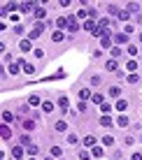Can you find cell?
Instances as JSON below:
<instances>
[{"label":"cell","mask_w":142,"mask_h":160,"mask_svg":"<svg viewBox=\"0 0 142 160\" xmlns=\"http://www.w3.org/2000/svg\"><path fill=\"white\" fill-rule=\"evenodd\" d=\"M24 153H26V148H24V146H19V144L12 146V156H14L16 160H21V158H24Z\"/></svg>","instance_id":"cell-1"},{"label":"cell","mask_w":142,"mask_h":160,"mask_svg":"<svg viewBox=\"0 0 142 160\" xmlns=\"http://www.w3.org/2000/svg\"><path fill=\"white\" fill-rule=\"evenodd\" d=\"M128 12H130V14H138V12H140V5H138V2H130V5H128Z\"/></svg>","instance_id":"cell-20"},{"label":"cell","mask_w":142,"mask_h":160,"mask_svg":"<svg viewBox=\"0 0 142 160\" xmlns=\"http://www.w3.org/2000/svg\"><path fill=\"white\" fill-rule=\"evenodd\" d=\"M21 49H24V51H28V49H30V40H24V42H21Z\"/></svg>","instance_id":"cell-40"},{"label":"cell","mask_w":142,"mask_h":160,"mask_svg":"<svg viewBox=\"0 0 142 160\" xmlns=\"http://www.w3.org/2000/svg\"><path fill=\"white\" fill-rule=\"evenodd\" d=\"M130 160H142V156H140V153H133V156H130Z\"/></svg>","instance_id":"cell-43"},{"label":"cell","mask_w":142,"mask_h":160,"mask_svg":"<svg viewBox=\"0 0 142 160\" xmlns=\"http://www.w3.org/2000/svg\"><path fill=\"white\" fill-rule=\"evenodd\" d=\"M21 144L24 146H33L30 144V135H21Z\"/></svg>","instance_id":"cell-30"},{"label":"cell","mask_w":142,"mask_h":160,"mask_svg":"<svg viewBox=\"0 0 142 160\" xmlns=\"http://www.w3.org/2000/svg\"><path fill=\"white\" fill-rule=\"evenodd\" d=\"M49 153H51V158H61L63 156V148L61 146H51V151H49Z\"/></svg>","instance_id":"cell-8"},{"label":"cell","mask_w":142,"mask_h":160,"mask_svg":"<svg viewBox=\"0 0 142 160\" xmlns=\"http://www.w3.org/2000/svg\"><path fill=\"white\" fill-rule=\"evenodd\" d=\"M114 107L119 109V112H126V107H128V100H117V104Z\"/></svg>","instance_id":"cell-10"},{"label":"cell","mask_w":142,"mask_h":160,"mask_svg":"<svg viewBox=\"0 0 142 160\" xmlns=\"http://www.w3.org/2000/svg\"><path fill=\"white\" fill-rule=\"evenodd\" d=\"M135 68H138V63H135V60H128V63H126V70H128V72H133Z\"/></svg>","instance_id":"cell-33"},{"label":"cell","mask_w":142,"mask_h":160,"mask_svg":"<svg viewBox=\"0 0 142 160\" xmlns=\"http://www.w3.org/2000/svg\"><path fill=\"white\" fill-rule=\"evenodd\" d=\"M105 68L110 70V72H114V70H117V60H107V63H105Z\"/></svg>","instance_id":"cell-28"},{"label":"cell","mask_w":142,"mask_h":160,"mask_svg":"<svg viewBox=\"0 0 142 160\" xmlns=\"http://www.w3.org/2000/svg\"><path fill=\"white\" fill-rule=\"evenodd\" d=\"M35 19H45V9L42 7H35Z\"/></svg>","instance_id":"cell-32"},{"label":"cell","mask_w":142,"mask_h":160,"mask_svg":"<svg viewBox=\"0 0 142 160\" xmlns=\"http://www.w3.org/2000/svg\"><path fill=\"white\" fill-rule=\"evenodd\" d=\"M100 47H103V49H110V47H112V40H110V30H107V35L100 40Z\"/></svg>","instance_id":"cell-6"},{"label":"cell","mask_w":142,"mask_h":160,"mask_svg":"<svg viewBox=\"0 0 142 160\" xmlns=\"http://www.w3.org/2000/svg\"><path fill=\"white\" fill-rule=\"evenodd\" d=\"M24 72H26V74H33V72H35V65H30V63H24Z\"/></svg>","instance_id":"cell-23"},{"label":"cell","mask_w":142,"mask_h":160,"mask_svg":"<svg viewBox=\"0 0 142 160\" xmlns=\"http://www.w3.org/2000/svg\"><path fill=\"white\" fill-rule=\"evenodd\" d=\"M61 40H63V32L61 30H54L51 32V42H61Z\"/></svg>","instance_id":"cell-15"},{"label":"cell","mask_w":142,"mask_h":160,"mask_svg":"<svg viewBox=\"0 0 142 160\" xmlns=\"http://www.w3.org/2000/svg\"><path fill=\"white\" fill-rule=\"evenodd\" d=\"M128 53H130V56H135V53H138V47H133V44H130V47H128Z\"/></svg>","instance_id":"cell-42"},{"label":"cell","mask_w":142,"mask_h":160,"mask_svg":"<svg viewBox=\"0 0 142 160\" xmlns=\"http://www.w3.org/2000/svg\"><path fill=\"white\" fill-rule=\"evenodd\" d=\"M103 144H105V146H112V144H114V137H112V135H105V137H103Z\"/></svg>","instance_id":"cell-25"},{"label":"cell","mask_w":142,"mask_h":160,"mask_svg":"<svg viewBox=\"0 0 142 160\" xmlns=\"http://www.w3.org/2000/svg\"><path fill=\"white\" fill-rule=\"evenodd\" d=\"M58 107L65 109V112H70V109H68V98H58Z\"/></svg>","instance_id":"cell-18"},{"label":"cell","mask_w":142,"mask_h":160,"mask_svg":"<svg viewBox=\"0 0 142 160\" xmlns=\"http://www.w3.org/2000/svg\"><path fill=\"white\" fill-rule=\"evenodd\" d=\"M54 26H56V28H65V26H68V19L58 16V19H56V23H54Z\"/></svg>","instance_id":"cell-14"},{"label":"cell","mask_w":142,"mask_h":160,"mask_svg":"<svg viewBox=\"0 0 142 160\" xmlns=\"http://www.w3.org/2000/svg\"><path fill=\"white\" fill-rule=\"evenodd\" d=\"M100 125L103 128H112V118L110 116H100Z\"/></svg>","instance_id":"cell-12"},{"label":"cell","mask_w":142,"mask_h":160,"mask_svg":"<svg viewBox=\"0 0 142 160\" xmlns=\"http://www.w3.org/2000/svg\"><path fill=\"white\" fill-rule=\"evenodd\" d=\"M0 135H3V139H12V130H9V125H3V128H0Z\"/></svg>","instance_id":"cell-5"},{"label":"cell","mask_w":142,"mask_h":160,"mask_svg":"<svg viewBox=\"0 0 142 160\" xmlns=\"http://www.w3.org/2000/svg\"><path fill=\"white\" fill-rule=\"evenodd\" d=\"M79 160H91V153L89 151H79Z\"/></svg>","instance_id":"cell-36"},{"label":"cell","mask_w":142,"mask_h":160,"mask_svg":"<svg viewBox=\"0 0 142 160\" xmlns=\"http://www.w3.org/2000/svg\"><path fill=\"white\" fill-rule=\"evenodd\" d=\"M140 42H142V32H140Z\"/></svg>","instance_id":"cell-44"},{"label":"cell","mask_w":142,"mask_h":160,"mask_svg":"<svg viewBox=\"0 0 142 160\" xmlns=\"http://www.w3.org/2000/svg\"><path fill=\"white\" fill-rule=\"evenodd\" d=\"M110 95L112 98H119V95H121V88H119V86H110Z\"/></svg>","instance_id":"cell-16"},{"label":"cell","mask_w":142,"mask_h":160,"mask_svg":"<svg viewBox=\"0 0 142 160\" xmlns=\"http://www.w3.org/2000/svg\"><path fill=\"white\" fill-rule=\"evenodd\" d=\"M30 160H37V158H30Z\"/></svg>","instance_id":"cell-45"},{"label":"cell","mask_w":142,"mask_h":160,"mask_svg":"<svg viewBox=\"0 0 142 160\" xmlns=\"http://www.w3.org/2000/svg\"><path fill=\"white\" fill-rule=\"evenodd\" d=\"M103 156H105V151L100 146H93V158H103Z\"/></svg>","instance_id":"cell-27"},{"label":"cell","mask_w":142,"mask_h":160,"mask_svg":"<svg viewBox=\"0 0 142 160\" xmlns=\"http://www.w3.org/2000/svg\"><path fill=\"white\" fill-rule=\"evenodd\" d=\"M112 37H114V42H117V44H128L130 42L126 32H119V35H112Z\"/></svg>","instance_id":"cell-4"},{"label":"cell","mask_w":142,"mask_h":160,"mask_svg":"<svg viewBox=\"0 0 142 160\" xmlns=\"http://www.w3.org/2000/svg\"><path fill=\"white\" fill-rule=\"evenodd\" d=\"M9 74H19V63H12L9 65V70H7Z\"/></svg>","instance_id":"cell-29"},{"label":"cell","mask_w":142,"mask_h":160,"mask_svg":"<svg viewBox=\"0 0 142 160\" xmlns=\"http://www.w3.org/2000/svg\"><path fill=\"white\" fill-rule=\"evenodd\" d=\"M100 77H98V74H93V77H91V86H98V84H100Z\"/></svg>","instance_id":"cell-37"},{"label":"cell","mask_w":142,"mask_h":160,"mask_svg":"<svg viewBox=\"0 0 142 160\" xmlns=\"http://www.w3.org/2000/svg\"><path fill=\"white\" fill-rule=\"evenodd\" d=\"M107 12L110 14H119V9H117V5H107Z\"/></svg>","instance_id":"cell-39"},{"label":"cell","mask_w":142,"mask_h":160,"mask_svg":"<svg viewBox=\"0 0 142 160\" xmlns=\"http://www.w3.org/2000/svg\"><path fill=\"white\" fill-rule=\"evenodd\" d=\"M24 128L28 130V132H30V130H35V121H33V118H30V121H24Z\"/></svg>","instance_id":"cell-24"},{"label":"cell","mask_w":142,"mask_h":160,"mask_svg":"<svg viewBox=\"0 0 142 160\" xmlns=\"http://www.w3.org/2000/svg\"><path fill=\"white\" fill-rule=\"evenodd\" d=\"M100 112H103V114H110V112H112V104H110V102H103V104H100Z\"/></svg>","instance_id":"cell-21"},{"label":"cell","mask_w":142,"mask_h":160,"mask_svg":"<svg viewBox=\"0 0 142 160\" xmlns=\"http://www.w3.org/2000/svg\"><path fill=\"white\" fill-rule=\"evenodd\" d=\"M77 142H79V137L75 135V132H70V135H68V144H72V146H75Z\"/></svg>","instance_id":"cell-19"},{"label":"cell","mask_w":142,"mask_h":160,"mask_svg":"<svg viewBox=\"0 0 142 160\" xmlns=\"http://www.w3.org/2000/svg\"><path fill=\"white\" fill-rule=\"evenodd\" d=\"M124 30H126V35H133L135 28H133V23H126V28H124Z\"/></svg>","instance_id":"cell-41"},{"label":"cell","mask_w":142,"mask_h":160,"mask_svg":"<svg viewBox=\"0 0 142 160\" xmlns=\"http://www.w3.org/2000/svg\"><path fill=\"white\" fill-rule=\"evenodd\" d=\"M33 5H35V2H21V12H30V9H33ZM33 12H35V9H33Z\"/></svg>","instance_id":"cell-13"},{"label":"cell","mask_w":142,"mask_h":160,"mask_svg":"<svg viewBox=\"0 0 142 160\" xmlns=\"http://www.w3.org/2000/svg\"><path fill=\"white\" fill-rule=\"evenodd\" d=\"M56 130L58 132H65V121H56Z\"/></svg>","instance_id":"cell-35"},{"label":"cell","mask_w":142,"mask_h":160,"mask_svg":"<svg viewBox=\"0 0 142 160\" xmlns=\"http://www.w3.org/2000/svg\"><path fill=\"white\" fill-rule=\"evenodd\" d=\"M42 112H45V114H51V112H54V102H42Z\"/></svg>","instance_id":"cell-11"},{"label":"cell","mask_w":142,"mask_h":160,"mask_svg":"<svg viewBox=\"0 0 142 160\" xmlns=\"http://www.w3.org/2000/svg\"><path fill=\"white\" fill-rule=\"evenodd\" d=\"M77 98H79L82 102H86V100H91L93 95H91V91H89V88H82V91L77 93Z\"/></svg>","instance_id":"cell-2"},{"label":"cell","mask_w":142,"mask_h":160,"mask_svg":"<svg viewBox=\"0 0 142 160\" xmlns=\"http://www.w3.org/2000/svg\"><path fill=\"white\" fill-rule=\"evenodd\" d=\"M117 125H121V128H126V125H128V116H119V118H117Z\"/></svg>","instance_id":"cell-26"},{"label":"cell","mask_w":142,"mask_h":160,"mask_svg":"<svg viewBox=\"0 0 142 160\" xmlns=\"http://www.w3.org/2000/svg\"><path fill=\"white\" fill-rule=\"evenodd\" d=\"M3 121H5V125H7V123H12V121H14L12 112H3Z\"/></svg>","instance_id":"cell-17"},{"label":"cell","mask_w":142,"mask_h":160,"mask_svg":"<svg viewBox=\"0 0 142 160\" xmlns=\"http://www.w3.org/2000/svg\"><path fill=\"white\" fill-rule=\"evenodd\" d=\"M68 28H70V32H77L79 30V23H77L75 16H68Z\"/></svg>","instance_id":"cell-3"},{"label":"cell","mask_w":142,"mask_h":160,"mask_svg":"<svg viewBox=\"0 0 142 160\" xmlns=\"http://www.w3.org/2000/svg\"><path fill=\"white\" fill-rule=\"evenodd\" d=\"M119 19H121V21H128V19H130V12H119Z\"/></svg>","instance_id":"cell-38"},{"label":"cell","mask_w":142,"mask_h":160,"mask_svg":"<svg viewBox=\"0 0 142 160\" xmlns=\"http://www.w3.org/2000/svg\"><path fill=\"white\" fill-rule=\"evenodd\" d=\"M96 142H98L96 135H86V137H84V144H86V146H96Z\"/></svg>","instance_id":"cell-9"},{"label":"cell","mask_w":142,"mask_h":160,"mask_svg":"<svg viewBox=\"0 0 142 160\" xmlns=\"http://www.w3.org/2000/svg\"><path fill=\"white\" fill-rule=\"evenodd\" d=\"M126 81H128V84H138L140 77H138V74H128V79H126Z\"/></svg>","instance_id":"cell-34"},{"label":"cell","mask_w":142,"mask_h":160,"mask_svg":"<svg viewBox=\"0 0 142 160\" xmlns=\"http://www.w3.org/2000/svg\"><path fill=\"white\" fill-rule=\"evenodd\" d=\"M103 98H105V95H100V93H93V98H91V100H93L96 104H103Z\"/></svg>","instance_id":"cell-31"},{"label":"cell","mask_w":142,"mask_h":160,"mask_svg":"<svg viewBox=\"0 0 142 160\" xmlns=\"http://www.w3.org/2000/svg\"><path fill=\"white\" fill-rule=\"evenodd\" d=\"M28 104H30V107H37V104H42V98L40 95H30L28 98Z\"/></svg>","instance_id":"cell-7"},{"label":"cell","mask_w":142,"mask_h":160,"mask_svg":"<svg viewBox=\"0 0 142 160\" xmlns=\"http://www.w3.org/2000/svg\"><path fill=\"white\" fill-rule=\"evenodd\" d=\"M26 153H28V156H33V158H35L37 153H40V148H37V146H28V148H26Z\"/></svg>","instance_id":"cell-22"}]
</instances>
